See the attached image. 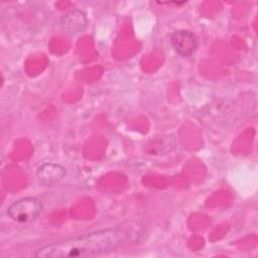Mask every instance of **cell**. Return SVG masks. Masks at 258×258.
I'll return each instance as SVG.
<instances>
[{
    "instance_id": "1",
    "label": "cell",
    "mask_w": 258,
    "mask_h": 258,
    "mask_svg": "<svg viewBox=\"0 0 258 258\" xmlns=\"http://www.w3.org/2000/svg\"><path fill=\"white\" fill-rule=\"evenodd\" d=\"M126 240V232L119 228L102 229L47 244L39 248L34 256L37 258L94 257L118 249Z\"/></svg>"
},
{
    "instance_id": "2",
    "label": "cell",
    "mask_w": 258,
    "mask_h": 258,
    "mask_svg": "<svg viewBox=\"0 0 258 258\" xmlns=\"http://www.w3.org/2000/svg\"><path fill=\"white\" fill-rule=\"evenodd\" d=\"M43 209L42 203L33 197H26L12 203L7 209L8 217L19 224L33 222Z\"/></svg>"
},
{
    "instance_id": "3",
    "label": "cell",
    "mask_w": 258,
    "mask_h": 258,
    "mask_svg": "<svg viewBox=\"0 0 258 258\" xmlns=\"http://www.w3.org/2000/svg\"><path fill=\"white\" fill-rule=\"evenodd\" d=\"M170 43L180 56L186 57L194 53L198 46L196 36L187 30H176L170 35Z\"/></svg>"
},
{
    "instance_id": "4",
    "label": "cell",
    "mask_w": 258,
    "mask_h": 258,
    "mask_svg": "<svg viewBox=\"0 0 258 258\" xmlns=\"http://www.w3.org/2000/svg\"><path fill=\"white\" fill-rule=\"evenodd\" d=\"M66 175V169L63 166L55 163H43L36 171V178L39 184L43 186H50Z\"/></svg>"
},
{
    "instance_id": "5",
    "label": "cell",
    "mask_w": 258,
    "mask_h": 258,
    "mask_svg": "<svg viewBox=\"0 0 258 258\" xmlns=\"http://www.w3.org/2000/svg\"><path fill=\"white\" fill-rule=\"evenodd\" d=\"M87 17L82 11H72L63 15L60 19V26L69 33H78L83 31L87 26Z\"/></svg>"
}]
</instances>
